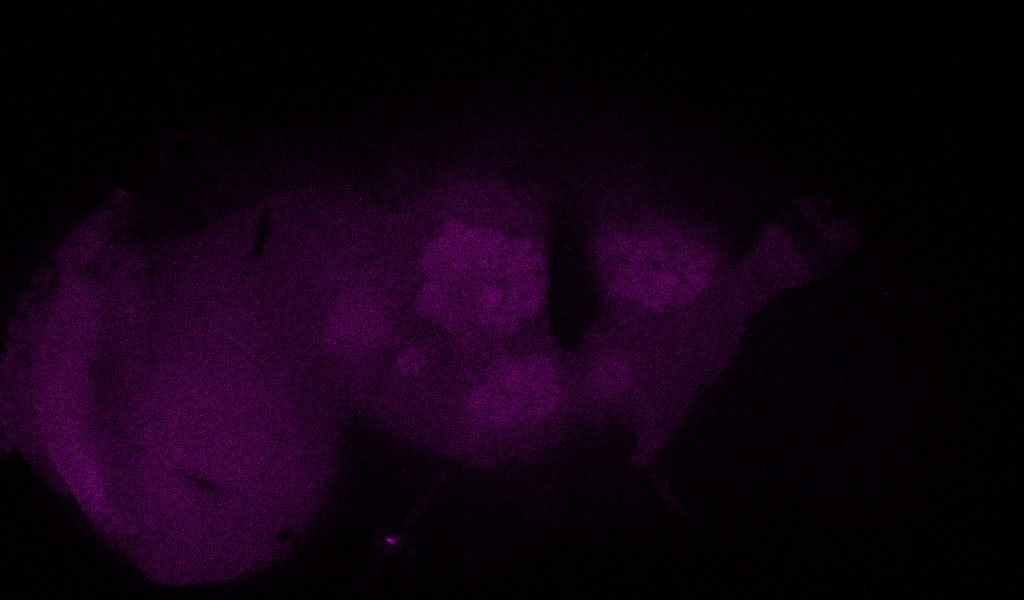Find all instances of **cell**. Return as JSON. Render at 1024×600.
<instances>
[{
	"label": "cell",
	"instance_id": "obj_1",
	"mask_svg": "<svg viewBox=\"0 0 1024 600\" xmlns=\"http://www.w3.org/2000/svg\"><path fill=\"white\" fill-rule=\"evenodd\" d=\"M658 228L616 230L596 246L609 293L654 313L691 302L715 271L714 256L705 244L674 229Z\"/></svg>",
	"mask_w": 1024,
	"mask_h": 600
},
{
	"label": "cell",
	"instance_id": "obj_2",
	"mask_svg": "<svg viewBox=\"0 0 1024 600\" xmlns=\"http://www.w3.org/2000/svg\"><path fill=\"white\" fill-rule=\"evenodd\" d=\"M426 354L418 348H409L398 357L397 365L402 372L412 373L425 365Z\"/></svg>",
	"mask_w": 1024,
	"mask_h": 600
}]
</instances>
